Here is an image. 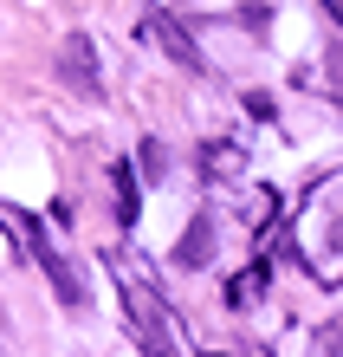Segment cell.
<instances>
[{
    "mask_svg": "<svg viewBox=\"0 0 343 357\" xmlns=\"http://www.w3.org/2000/svg\"><path fill=\"white\" fill-rule=\"evenodd\" d=\"M58 78H65L78 98H97V91H104V78H97V66H91V39H84V33H72L65 46H58Z\"/></svg>",
    "mask_w": 343,
    "mask_h": 357,
    "instance_id": "obj_1",
    "label": "cell"
},
{
    "mask_svg": "<svg viewBox=\"0 0 343 357\" xmlns=\"http://www.w3.org/2000/svg\"><path fill=\"white\" fill-rule=\"evenodd\" d=\"M143 33L156 39V46H162L168 59H175L182 72H207V66H201V46H195V39H188L182 26H175V13H149V20H143Z\"/></svg>",
    "mask_w": 343,
    "mask_h": 357,
    "instance_id": "obj_2",
    "label": "cell"
},
{
    "mask_svg": "<svg viewBox=\"0 0 343 357\" xmlns=\"http://www.w3.org/2000/svg\"><path fill=\"white\" fill-rule=\"evenodd\" d=\"M130 319H136V338H143V357H182V351H175V338H168V319H162V312H156V305L143 299L136 286H130Z\"/></svg>",
    "mask_w": 343,
    "mask_h": 357,
    "instance_id": "obj_3",
    "label": "cell"
},
{
    "mask_svg": "<svg viewBox=\"0 0 343 357\" xmlns=\"http://www.w3.org/2000/svg\"><path fill=\"white\" fill-rule=\"evenodd\" d=\"M33 254H39V266H46V273H52V286H58V299H65L72 312H78L84 299H91V292H84V280H78V266H72L65 254H58V247H52V241H39V234H33Z\"/></svg>",
    "mask_w": 343,
    "mask_h": 357,
    "instance_id": "obj_4",
    "label": "cell"
},
{
    "mask_svg": "<svg viewBox=\"0 0 343 357\" xmlns=\"http://www.w3.org/2000/svg\"><path fill=\"white\" fill-rule=\"evenodd\" d=\"M111 195H117V227H136V176H130V162H111Z\"/></svg>",
    "mask_w": 343,
    "mask_h": 357,
    "instance_id": "obj_5",
    "label": "cell"
},
{
    "mask_svg": "<svg viewBox=\"0 0 343 357\" xmlns=\"http://www.w3.org/2000/svg\"><path fill=\"white\" fill-rule=\"evenodd\" d=\"M207 254H214V221L195 215V221H188V234H182V247H175V260H182V266H201Z\"/></svg>",
    "mask_w": 343,
    "mask_h": 357,
    "instance_id": "obj_6",
    "label": "cell"
},
{
    "mask_svg": "<svg viewBox=\"0 0 343 357\" xmlns=\"http://www.w3.org/2000/svg\"><path fill=\"white\" fill-rule=\"evenodd\" d=\"M136 156H143V176H149V182H162V176H168V150H162L156 137H149V143H143Z\"/></svg>",
    "mask_w": 343,
    "mask_h": 357,
    "instance_id": "obj_7",
    "label": "cell"
}]
</instances>
